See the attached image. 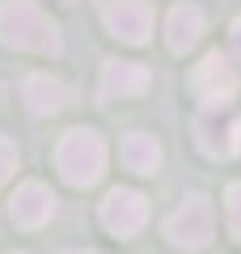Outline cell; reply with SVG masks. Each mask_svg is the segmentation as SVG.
<instances>
[{
  "label": "cell",
  "mask_w": 241,
  "mask_h": 254,
  "mask_svg": "<svg viewBox=\"0 0 241 254\" xmlns=\"http://www.w3.org/2000/svg\"><path fill=\"white\" fill-rule=\"evenodd\" d=\"M216 233V208L207 195H186L165 216V237L174 250H207Z\"/></svg>",
  "instance_id": "cell-3"
},
{
  "label": "cell",
  "mask_w": 241,
  "mask_h": 254,
  "mask_svg": "<svg viewBox=\"0 0 241 254\" xmlns=\"http://www.w3.org/2000/svg\"><path fill=\"white\" fill-rule=\"evenodd\" d=\"M199 38H203V9L190 4V0L174 4L170 17H165V43H170V51L174 55H186Z\"/></svg>",
  "instance_id": "cell-11"
},
{
  "label": "cell",
  "mask_w": 241,
  "mask_h": 254,
  "mask_svg": "<svg viewBox=\"0 0 241 254\" xmlns=\"http://www.w3.org/2000/svg\"><path fill=\"white\" fill-rule=\"evenodd\" d=\"M102 21H106L110 38H119L127 47H140L152 34V4L148 0H110L102 9Z\"/></svg>",
  "instance_id": "cell-7"
},
{
  "label": "cell",
  "mask_w": 241,
  "mask_h": 254,
  "mask_svg": "<svg viewBox=\"0 0 241 254\" xmlns=\"http://www.w3.org/2000/svg\"><path fill=\"white\" fill-rule=\"evenodd\" d=\"M195 144L212 161H229L241 153V115L233 106H203L195 119Z\"/></svg>",
  "instance_id": "cell-4"
},
{
  "label": "cell",
  "mask_w": 241,
  "mask_h": 254,
  "mask_svg": "<svg viewBox=\"0 0 241 254\" xmlns=\"http://www.w3.org/2000/svg\"><path fill=\"white\" fill-rule=\"evenodd\" d=\"M55 190L47 187V182H38V178H30V182H21L17 187V195L9 199V216H13V225L17 229H43L47 220L55 216Z\"/></svg>",
  "instance_id": "cell-8"
},
{
  "label": "cell",
  "mask_w": 241,
  "mask_h": 254,
  "mask_svg": "<svg viewBox=\"0 0 241 254\" xmlns=\"http://www.w3.org/2000/svg\"><path fill=\"white\" fill-rule=\"evenodd\" d=\"M21 98H26L30 115H55V110H63L72 102V85L51 72H30L21 81Z\"/></svg>",
  "instance_id": "cell-9"
},
{
  "label": "cell",
  "mask_w": 241,
  "mask_h": 254,
  "mask_svg": "<svg viewBox=\"0 0 241 254\" xmlns=\"http://www.w3.org/2000/svg\"><path fill=\"white\" fill-rule=\"evenodd\" d=\"M190 89L203 106H233V98L241 93V72L224 51H207L190 76Z\"/></svg>",
  "instance_id": "cell-5"
},
{
  "label": "cell",
  "mask_w": 241,
  "mask_h": 254,
  "mask_svg": "<svg viewBox=\"0 0 241 254\" xmlns=\"http://www.w3.org/2000/svg\"><path fill=\"white\" fill-rule=\"evenodd\" d=\"M55 170L63 174L68 187H93L106 174V140L93 131V127H72L63 131L60 144H55Z\"/></svg>",
  "instance_id": "cell-2"
},
{
  "label": "cell",
  "mask_w": 241,
  "mask_h": 254,
  "mask_svg": "<svg viewBox=\"0 0 241 254\" xmlns=\"http://www.w3.org/2000/svg\"><path fill=\"white\" fill-rule=\"evenodd\" d=\"M148 68L144 64H131V60H106L102 64V81H98V93L102 98H135V93L148 89Z\"/></svg>",
  "instance_id": "cell-10"
},
{
  "label": "cell",
  "mask_w": 241,
  "mask_h": 254,
  "mask_svg": "<svg viewBox=\"0 0 241 254\" xmlns=\"http://www.w3.org/2000/svg\"><path fill=\"white\" fill-rule=\"evenodd\" d=\"M17 254H26V250H17Z\"/></svg>",
  "instance_id": "cell-18"
},
{
  "label": "cell",
  "mask_w": 241,
  "mask_h": 254,
  "mask_svg": "<svg viewBox=\"0 0 241 254\" xmlns=\"http://www.w3.org/2000/svg\"><path fill=\"white\" fill-rule=\"evenodd\" d=\"M224 212H229V233L241 242V182H233L224 195Z\"/></svg>",
  "instance_id": "cell-13"
},
{
  "label": "cell",
  "mask_w": 241,
  "mask_h": 254,
  "mask_svg": "<svg viewBox=\"0 0 241 254\" xmlns=\"http://www.w3.org/2000/svg\"><path fill=\"white\" fill-rule=\"evenodd\" d=\"M102 225H106V233H115V237H135L144 225H148V199H144L140 190H131V187H115L102 199Z\"/></svg>",
  "instance_id": "cell-6"
},
{
  "label": "cell",
  "mask_w": 241,
  "mask_h": 254,
  "mask_svg": "<svg viewBox=\"0 0 241 254\" xmlns=\"http://www.w3.org/2000/svg\"><path fill=\"white\" fill-rule=\"evenodd\" d=\"M17 144H13L9 136H0V187H4V182L13 178V170H17Z\"/></svg>",
  "instance_id": "cell-14"
},
{
  "label": "cell",
  "mask_w": 241,
  "mask_h": 254,
  "mask_svg": "<svg viewBox=\"0 0 241 254\" xmlns=\"http://www.w3.org/2000/svg\"><path fill=\"white\" fill-rule=\"evenodd\" d=\"M0 106H4V85H0Z\"/></svg>",
  "instance_id": "cell-17"
},
{
  "label": "cell",
  "mask_w": 241,
  "mask_h": 254,
  "mask_svg": "<svg viewBox=\"0 0 241 254\" xmlns=\"http://www.w3.org/2000/svg\"><path fill=\"white\" fill-rule=\"evenodd\" d=\"M0 43L13 51H38V55L63 51L60 30L38 9V0H4L0 4Z\"/></svg>",
  "instance_id": "cell-1"
},
{
  "label": "cell",
  "mask_w": 241,
  "mask_h": 254,
  "mask_svg": "<svg viewBox=\"0 0 241 254\" xmlns=\"http://www.w3.org/2000/svg\"><path fill=\"white\" fill-rule=\"evenodd\" d=\"M161 140L152 136V131H127L123 140V165L131 174H140V178H152V174L161 170Z\"/></svg>",
  "instance_id": "cell-12"
},
{
  "label": "cell",
  "mask_w": 241,
  "mask_h": 254,
  "mask_svg": "<svg viewBox=\"0 0 241 254\" xmlns=\"http://www.w3.org/2000/svg\"><path fill=\"white\" fill-rule=\"evenodd\" d=\"M68 254H98V250H68Z\"/></svg>",
  "instance_id": "cell-16"
},
{
  "label": "cell",
  "mask_w": 241,
  "mask_h": 254,
  "mask_svg": "<svg viewBox=\"0 0 241 254\" xmlns=\"http://www.w3.org/2000/svg\"><path fill=\"white\" fill-rule=\"evenodd\" d=\"M233 51H237V55H241V17H237V21H233Z\"/></svg>",
  "instance_id": "cell-15"
}]
</instances>
